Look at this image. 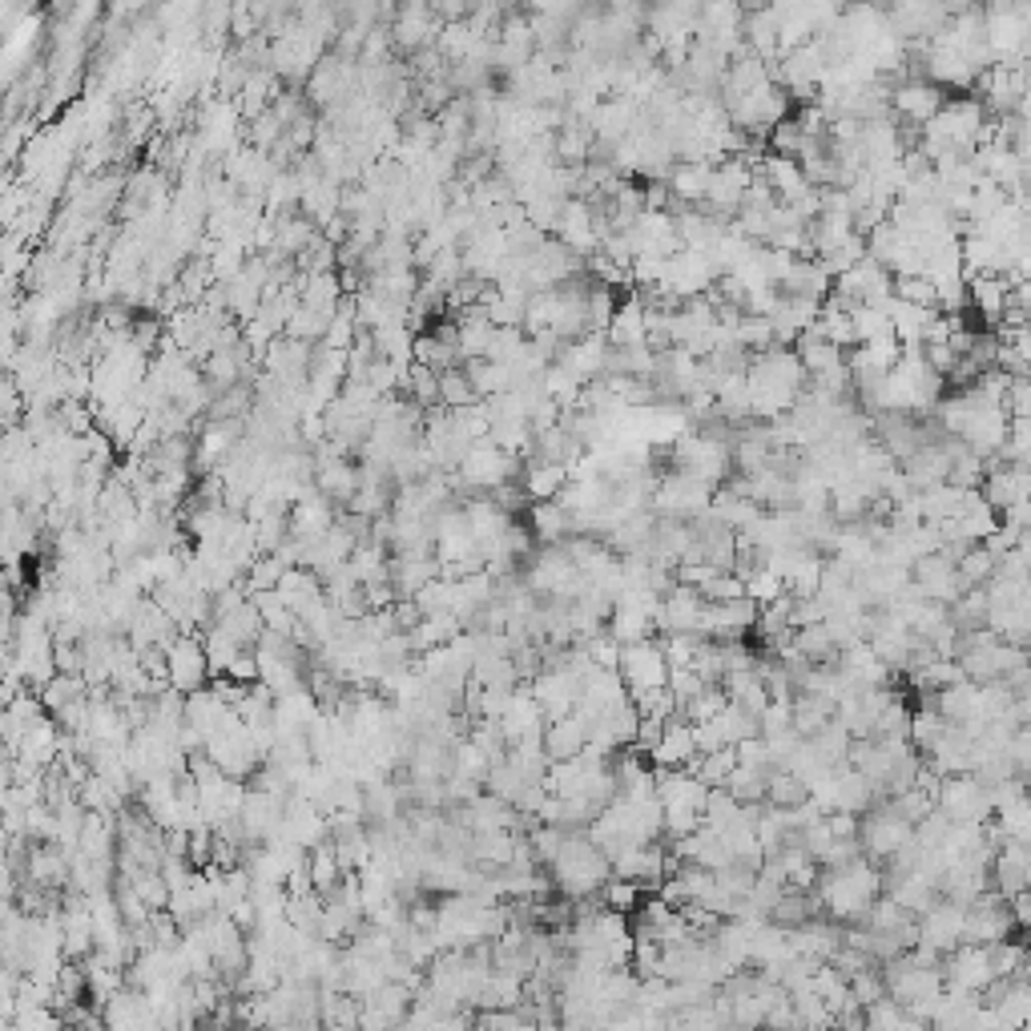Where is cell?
<instances>
[{
	"mask_svg": "<svg viewBox=\"0 0 1031 1031\" xmlns=\"http://www.w3.org/2000/svg\"><path fill=\"white\" fill-rule=\"evenodd\" d=\"M834 718H838V701H834L831 693H810V689H802L798 698H794V733H798L802 742L818 738Z\"/></svg>",
	"mask_w": 1031,
	"mask_h": 1031,
	"instance_id": "19",
	"label": "cell"
},
{
	"mask_svg": "<svg viewBox=\"0 0 1031 1031\" xmlns=\"http://www.w3.org/2000/svg\"><path fill=\"white\" fill-rule=\"evenodd\" d=\"M472 388L480 391V400H499V395H512L516 391V367L508 363H492V359H467L464 363Z\"/></svg>",
	"mask_w": 1031,
	"mask_h": 1031,
	"instance_id": "24",
	"label": "cell"
},
{
	"mask_svg": "<svg viewBox=\"0 0 1031 1031\" xmlns=\"http://www.w3.org/2000/svg\"><path fill=\"white\" fill-rule=\"evenodd\" d=\"M826 826H831L834 838H858V834H863V818H858V814H846V810L826 814Z\"/></svg>",
	"mask_w": 1031,
	"mask_h": 1031,
	"instance_id": "58",
	"label": "cell"
},
{
	"mask_svg": "<svg viewBox=\"0 0 1031 1031\" xmlns=\"http://www.w3.org/2000/svg\"><path fill=\"white\" fill-rule=\"evenodd\" d=\"M1023 69H1028V78H1031V41H1028V49H1023Z\"/></svg>",
	"mask_w": 1031,
	"mask_h": 1031,
	"instance_id": "60",
	"label": "cell"
},
{
	"mask_svg": "<svg viewBox=\"0 0 1031 1031\" xmlns=\"http://www.w3.org/2000/svg\"><path fill=\"white\" fill-rule=\"evenodd\" d=\"M218 625H223V629L230 632L238 645H246V649H255V645L262 641V632H267V625H262V612L255 609V600H250V605H243L238 612H230V617H223Z\"/></svg>",
	"mask_w": 1031,
	"mask_h": 1031,
	"instance_id": "41",
	"label": "cell"
},
{
	"mask_svg": "<svg viewBox=\"0 0 1031 1031\" xmlns=\"http://www.w3.org/2000/svg\"><path fill=\"white\" fill-rule=\"evenodd\" d=\"M745 597L754 600L757 609H765V605H774V600L786 597V580L777 577L774 568H762V573H754V577L745 580Z\"/></svg>",
	"mask_w": 1031,
	"mask_h": 1031,
	"instance_id": "49",
	"label": "cell"
},
{
	"mask_svg": "<svg viewBox=\"0 0 1031 1031\" xmlns=\"http://www.w3.org/2000/svg\"><path fill=\"white\" fill-rule=\"evenodd\" d=\"M757 617H762V609H757L750 597L718 600V605H710V609H705L701 637H710V641H745V637L757 629Z\"/></svg>",
	"mask_w": 1031,
	"mask_h": 1031,
	"instance_id": "10",
	"label": "cell"
},
{
	"mask_svg": "<svg viewBox=\"0 0 1031 1031\" xmlns=\"http://www.w3.org/2000/svg\"><path fill=\"white\" fill-rule=\"evenodd\" d=\"M125 637H130V645H134L137 653H145V649H169V645L182 637V629H178V621L157 605V600L145 597Z\"/></svg>",
	"mask_w": 1031,
	"mask_h": 1031,
	"instance_id": "12",
	"label": "cell"
},
{
	"mask_svg": "<svg viewBox=\"0 0 1031 1031\" xmlns=\"http://www.w3.org/2000/svg\"><path fill=\"white\" fill-rule=\"evenodd\" d=\"M600 898H605V907L617 910V915H637L645 903V890L637 887V883H625V878H609V887L600 890Z\"/></svg>",
	"mask_w": 1031,
	"mask_h": 1031,
	"instance_id": "48",
	"label": "cell"
},
{
	"mask_svg": "<svg viewBox=\"0 0 1031 1031\" xmlns=\"http://www.w3.org/2000/svg\"><path fill=\"white\" fill-rule=\"evenodd\" d=\"M588 738H592V721L585 713H568L560 721H548L544 730V750H548V762H573L588 750Z\"/></svg>",
	"mask_w": 1031,
	"mask_h": 1031,
	"instance_id": "14",
	"label": "cell"
},
{
	"mask_svg": "<svg viewBox=\"0 0 1031 1031\" xmlns=\"http://www.w3.org/2000/svg\"><path fill=\"white\" fill-rule=\"evenodd\" d=\"M327 1031H355V1028H327Z\"/></svg>",
	"mask_w": 1031,
	"mask_h": 1031,
	"instance_id": "61",
	"label": "cell"
},
{
	"mask_svg": "<svg viewBox=\"0 0 1031 1031\" xmlns=\"http://www.w3.org/2000/svg\"><path fill=\"white\" fill-rule=\"evenodd\" d=\"M202 641H206V653H210L214 673H226V669H230L234 661H238V657L246 653V645L234 641V637L223 629V625H210V629L202 632Z\"/></svg>",
	"mask_w": 1031,
	"mask_h": 1031,
	"instance_id": "43",
	"label": "cell"
},
{
	"mask_svg": "<svg viewBox=\"0 0 1031 1031\" xmlns=\"http://www.w3.org/2000/svg\"><path fill=\"white\" fill-rule=\"evenodd\" d=\"M698 730L689 725L681 713H677L673 721H669L666 738H661V745H657L653 754H649V762H653V770H689V765L698 762Z\"/></svg>",
	"mask_w": 1031,
	"mask_h": 1031,
	"instance_id": "15",
	"label": "cell"
},
{
	"mask_svg": "<svg viewBox=\"0 0 1031 1031\" xmlns=\"http://www.w3.org/2000/svg\"><path fill=\"white\" fill-rule=\"evenodd\" d=\"M963 922H967V907H959V903H947V898H942L931 915H922V919H919V942L947 959L955 947H963Z\"/></svg>",
	"mask_w": 1031,
	"mask_h": 1031,
	"instance_id": "11",
	"label": "cell"
},
{
	"mask_svg": "<svg viewBox=\"0 0 1031 1031\" xmlns=\"http://www.w3.org/2000/svg\"><path fill=\"white\" fill-rule=\"evenodd\" d=\"M666 186L677 206H705L713 186V162H677Z\"/></svg>",
	"mask_w": 1031,
	"mask_h": 1031,
	"instance_id": "16",
	"label": "cell"
},
{
	"mask_svg": "<svg viewBox=\"0 0 1031 1031\" xmlns=\"http://www.w3.org/2000/svg\"><path fill=\"white\" fill-rule=\"evenodd\" d=\"M592 145H597V134L588 130V122L568 117V122L556 130V166L585 169L588 162H592Z\"/></svg>",
	"mask_w": 1031,
	"mask_h": 1031,
	"instance_id": "20",
	"label": "cell"
},
{
	"mask_svg": "<svg viewBox=\"0 0 1031 1031\" xmlns=\"http://www.w3.org/2000/svg\"><path fill=\"white\" fill-rule=\"evenodd\" d=\"M883 806H887L890 814H898L903 822H910V826H919L927 814H935L939 802H935V794H927V790L915 786V790H907V794H898V798H887Z\"/></svg>",
	"mask_w": 1031,
	"mask_h": 1031,
	"instance_id": "45",
	"label": "cell"
},
{
	"mask_svg": "<svg viewBox=\"0 0 1031 1031\" xmlns=\"http://www.w3.org/2000/svg\"><path fill=\"white\" fill-rule=\"evenodd\" d=\"M794 351H798V363H802V371H806V379H822V375H831V371H838V367H846L850 363V351H843V347H834V343H826V339H818L814 331H806L794 343Z\"/></svg>",
	"mask_w": 1031,
	"mask_h": 1031,
	"instance_id": "22",
	"label": "cell"
},
{
	"mask_svg": "<svg viewBox=\"0 0 1031 1031\" xmlns=\"http://www.w3.org/2000/svg\"><path fill=\"white\" fill-rule=\"evenodd\" d=\"M987 480V460L983 455H976L971 447H959L951 460V476H947V484L959 492H979Z\"/></svg>",
	"mask_w": 1031,
	"mask_h": 1031,
	"instance_id": "38",
	"label": "cell"
},
{
	"mask_svg": "<svg viewBox=\"0 0 1031 1031\" xmlns=\"http://www.w3.org/2000/svg\"><path fill=\"white\" fill-rule=\"evenodd\" d=\"M226 677H230V681H238V685H258V681H262V669H258V653H255V649H246V653L238 657L230 669H226Z\"/></svg>",
	"mask_w": 1031,
	"mask_h": 1031,
	"instance_id": "57",
	"label": "cell"
},
{
	"mask_svg": "<svg viewBox=\"0 0 1031 1031\" xmlns=\"http://www.w3.org/2000/svg\"><path fill=\"white\" fill-rule=\"evenodd\" d=\"M452 774L455 777H467V782H476V786H488V774H492V757L480 750L472 738H464V742L455 745V757H452Z\"/></svg>",
	"mask_w": 1031,
	"mask_h": 1031,
	"instance_id": "36",
	"label": "cell"
},
{
	"mask_svg": "<svg viewBox=\"0 0 1031 1031\" xmlns=\"http://www.w3.org/2000/svg\"><path fill=\"white\" fill-rule=\"evenodd\" d=\"M705 689H710V685H705V681H701V677L693 673V669H673V673H669V693L677 698V705H689V701H698L701 693H705Z\"/></svg>",
	"mask_w": 1031,
	"mask_h": 1031,
	"instance_id": "53",
	"label": "cell"
},
{
	"mask_svg": "<svg viewBox=\"0 0 1031 1031\" xmlns=\"http://www.w3.org/2000/svg\"><path fill=\"white\" fill-rule=\"evenodd\" d=\"M910 588H915L919 597L935 600V605H947V609H951L955 600L963 597V585H959L955 560H947L942 553L919 556V560L910 565Z\"/></svg>",
	"mask_w": 1031,
	"mask_h": 1031,
	"instance_id": "9",
	"label": "cell"
},
{
	"mask_svg": "<svg viewBox=\"0 0 1031 1031\" xmlns=\"http://www.w3.org/2000/svg\"><path fill=\"white\" fill-rule=\"evenodd\" d=\"M939 810L955 822V826H987V822L996 818L991 798H987V786L979 782L976 774L942 777Z\"/></svg>",
	"mask_w": 1031,
	"mask_h": 1031,
	"instance_id": "4",
	"label": "cell"
},
{
	"mask_svg": "<svg viewBox=\"0 0 1031 1031\" xmlns=\"http://www.w3.org/2000/svg\"><path fill=\"white\" fill-rule=\"evenodd\" d=\"M524 524H528V533L536 536L540 548H553V544L573 540V516H568L556 499L553 504H533V508L524 512Z\"/></svg>",
	"mask_w": 1031,
	"mask_h": 1031,
	"instance_id": "21",
	"label": "cell"
},
{
	"mask_svg": "<svg viewBox=\"0 0 1031 1031\" xmlns=\"http://www.w3.org/2000/svg\"><path fill=\"white\" fill-rule=\"evenodd\" d=\"M585 649H588V657H592V666H597V669H617V666H621V645L612 641L609 632L592 637Z\"/></svg>",
	"mask_w": 1031,
	"mask_h": 1031,
	"instance_id": "56",
	"label": "cell"
},
{
	"mask_svg": "<svg viewBox=\"0 0 1031 1031\" xmlns=\"http://www.w3.org/2000/svg\"><path fill=\"white\" fill-rule=\"evenodd\" d=\"M1020 931L1015 922V910H1011L1008 898H999L996 890L979 895L971 907H967V922H963V942H976V947H996V942L1011 939Z\"/></svg>",
	"mask_w": 1031,
	"mask_h": 1031,
	"instance_id": "5",
	"label": "cell"
},
{
	"mask_svg": "<svg viewBox=\"0 0 1031 1031\" xmlns=\"http://www.w3.org/2000/svg\"><path fill=\"white\" fill-rule=\"evenodd\" d=\"M90 693H93L90 681H85V677H78V673H56L49 685L37 689V698H41V705H45L49 718H53V713H61V710H69L73 701H85Z\"/></svg>",
	"mask_w": 1031,
	"mask_h": 1031,
	"instance_id": "30",
	"label": "cell"
},
{
	"mask_svg": "<svg viewBox=\"0 0 1031 1031\" xmlns=\"http://www.w3.org/2000/svg\"><path fill=\"white\" fill-rule=\"evenodd\" d=\"M762 174L770 178V186H774L777 202H802L806 194H814V186H810L806 169H802L798 157H777V154H765L762 162Z\"/></svg>",
	"mask_w": 1031,
	"mask_h": 1031,
	"instance_id": "17",
	"label": "cell"
},
{
	"mask_svg": "<svg viewBox=\"0 0 1031 1031\" xmlns=\"http://www.w3.org/2000/svg\"><path fill=\"white\" fill-rule=\"evenodd\" d=\"M440 403H444L447 411H464V408H476L480 391L472 388V379H467L464 367H452V371H444L440 375Z\"/></svg>",
	"mask_w": 1031,
	"mask_h": 1031,
	"instance_id": "37",
	"label": "cell"
},
{
	"mask_svg": "<svg viewBox=\"0 0 1031 1031\" xmlns=\"http://www.w3.org/2000/svg\"><path fill=\"white\" fill-rule=\"evenodd\" d=\"M765 786H770V774H765V770H750V765H742V762H738V770H733L730 782H725V790H730L742 806L765 802Z\"/></svg>",
	"mask_w": 1031,
	"mask_h": 1031,
	"instance_id": "42",
	"label": "cell"
},
{
	"mask_svg": "<svg viewBox=\"0 0 1031 1031\" xmlns=\"http://www.w3.org/2000/svg\"><path fill=\"white\" fill-rule=\"evenodd\" d=\"M733 770H738V745L733 750H718V754H701L698 762L689 765V774L698 777V782H705L710 790L725 786Z\"/></svg>",
	"mask_w": 1031,
	"mask_h": 1031,
	"instance_id": "39",
	"label": "cell"
},
{
	"mask_svg": "<svg viewBox=\"0 0 1031 1031\" xmlns=\"http://www.w3.org/2000/svg\"><path fill=\"white\" fill-rule=\"evenodd\" d=\"M863 850H866V858L870 863H890L903 846H910L915 843V826L910 822H903L898 814H890L883 802H875V810H866L863 814Z\"/></svg>",
	"mask_w": 1031,
	"mask_h": 1031,
	"instance_id": "6",
	"label": "cell"
},
{
	"mask_svg": "<svg viewBox=\"0 0 1031 1031\" xmlns=\"http://www.w3.org/2000/svg\"><path fill=\"white\" fill-rule=\"evenodd\" d=\"M363 1020V999L351 991H322V1028H355Z\"/></svg>",
	"mask_w": 1031,
	"mask_h": 1031,
	"instance_id": "34",
	"label": "cell"
},
{
	"mask_svg": "<svg viewBox=\"0 0 1031 1031\" xmlns=\"http://www.w3.org/2000/svg\"><path fill=\"white\" fill-rule=\"evenodd\" d=\"M290 568L278 560V556H258L255 565H250V573H246V592L250 597H258V592H278V585H282V577H287Z\"/></svg>",
	"mask_w": 1031,
	"mask_h": 1031,
	"instance_id": "44",
	"label": "cell"
},
{
	"mask_svg": "<svg viewBox=\"0 0 1031 1031\" xmlns=\"http://www.w3.org/2000/svg\"><path fill=\"white\" fill-rule=\"evenodd\" d=\"M942 979H947V991H971V996H983L987 987L996 983V971H991V955H987V947H976V942L955 947V951L942 959Z\"/></svg>",
	"mask_w": 1031,
	"mask_h": 1031,
	"instance_id": "8",
	"label": "cell"
},
{
	"mask_svg": "<svg viewBox=\"0 0 1031 1031\" xmlns=\"http://www.w3.org/2000/svg\"><path fill=\"white\" fill-rule=\"evenodd\" d=\"M955 822L942 814L939 806H935V814H927V818L915 826V843L922 846V850H942L947 846V834H951Z\"/></svg>",
	"mask_w": 1031,
	"mask_h": 1031,
	"instance_id": "51",
	"label": "cell"
},
{
	"mask_svg": "<svg viewBox=\"0 0 1031 1031\" xmlns=\"http://www.w3.org/2000/svg\"><path fill=\"white\" fill-rule=\"evenodd\" d=\"M609 343L612 347H641V343H649V315H645V307H641V299H637V295L621 299V307H617V315H612Z\"/></svg>",
	"mask_w": 1031,
	"mask_h": 1031,
	"instance_id": "25",
	"label": "cell"
},
{
	"mask_svg": "<svg viewBox=\"0 0 1031 1031\" xmlns=\"http://www.w3.org/2000/svg\"><path fill=\"white\" fill-rule=\"evenodd\" d=\"M887 979H883V967H870V971H863V976L850 979V999L858 1003V1008H870V1003H878V999H887Z\"/></svg>",
	"mask_w": 1031,
	"mask_h": 1031,
	"instance_id": "50",
	"label": "cell"
},
{
	"mask_svg": "<svg viewBox=\"0 0 1031 1031\" xmlns=\"http://www.w3.org/2000/svg\"><path fill=\"white\" fill-rule=\"evenodd\" d=\"M166 661H169V689H178L182 698H194V693L214 685V666L202 632H182L178 641L166 649Z\"/></svg>",
	"mask_w": 1031,
	"mask_h": 1031,
	"instance_id": "2",
	"label": "cell"
},
{
	"mask_svg": "<svg viewBox=\"0 0 1031 1031\" xmlns=\"http://www.w3.org/2000/svg\"><path fill=\"white\" fill-rule=\"evenodd\" d=\"M617 673H621L629 698L637 701V698H645V693H653V689H666L673 669H669L661 641H641V645H621V666H617Z\"/></svg>",
	"mask_w": 1031,
	"mask_h": 1031,
	"instance_id": "3",
	"label": "cell"
},
{
	"mask_svg": "<svg viewBox=\"0 0 1031 1031\" xmlns=\"http://www.w3.org/2000/svg\"><path fill=\"white\" fill-rule=\"evenodd\" d=\"M831 967L838 971V976L854 979V976H863V971H870V967H878V963H875V959H870L866 951H854V947H846V942H843V951L834 955Z\"/></svg>",
	"mask_w": 1031,
	"mask_h": 1031,
	"instance_id": "55",
	"label": "cell"
},
{
	"mask_svg": "<svg viewBox=\"0 0 1031 1031\" xmlns=\"http://www.w3.org/2000/svg\"><path fill=\"white\" fill-rule=\"evenodd\" d=\"M942 105H947V90H939L927 78H903L895 85V93H890V113H895L898 122L915 125V130L931 125Z\"/></svg>",
	"mask_w": 1031,
	"mask_h": 1031,
	"instance_id": "7",
	"label": "cell"
},
{
	"mask_svg": "<svg viewBox=\"0 0 1031 1031\" xmlns=\"http://www.w3.org/2000/svg\"><path fill=\"white\" fill-rule=\"evenodd\" d=\"M742 37H745V49H750L757 61H765V65H777V61H782V24H777L770 4H750V9H745Z\"/></svg>",
	"mask_w": 1031,
	"mask_h": 1031,
	"instance_id": "13",
	"label": "cell"
},
{
	"mask_svg": "<svg viewBox=\"0 0 1031 1031\" xmlns=\"http://www.w3.org/2000/svg\"><path fill=\"white\" fill-rule=\"evenodd\" d=\"M947 725H951V721L942 718L939 710H931V705H915V718H910V745L922 754V762H927V757L942 745Z\"/></svg>",
	"mask_w": 1031,
	"mask_h": 1031,
	"instance_id": "31",
	"label": "cell"
},
{
	"mask_svg": "<svg viewBox=\"0 0 1031 1031\" xmlns=\"http://www.w3.org/2000/svg\"><path fill=\"white\" fill-rule=\"evenodd\" d=\"M794 649L806 657L810 666H838V657H843V649L834 641V629L826 621L794 629Z\"/></svg>",
	"mask_w": 1031,
	"mask_h": 1031,
	"instance_id": "28",
	"label": "cell"
},
{
	"mask_svg": "<svg viewBox=\"0 0 1031 1031\" xmlns=\"http://www.w3.org/2000/svg\"><path fill=\"white\" fill-rule=\"evenodd\" d=\"M307 866H311V883H315V890H319L322 898L331 895V890L347 878L343 866H339V858H334V846L331 843L315 846L311 858H307Z\"/></svg>",
	"mask_w": 1031,
	"mask_h": 1031,
	"instance_id": "40",
	"label": "cell"
},
{
	"mask_svg": "<svg viewBox=\"0 0 1031 1031\" xmlns=\"http://www.w3.org/2000/svg\"><path fill=\"white\" fill-rule=\"evenodd\" d=\"M814 334L818 339H826V343H834V347H854V322H850V311H843L838 302H822V315H818V322H814Z\"/></svg>",
	"mask_w": 1031,
	"mask_h": 1031,
	"instance_id": "35",
	"label": "cell"
},
{
	"mask_svg": "<svg viewBox=\"0 0 1031 1031\" xmlns=\"http://www.w3.org/2000/svg\"><path fill=\"white\" fill-rule=\"evenodd\" d=\"M802 145H806V134H802V125L794 122V117H786V122H777L774 130H770V154L798 157Z\"/></svg>",
	"mask_w": 1031,
	"mask_h": 1031,
	"instance_id": "52",
	"label": "cell"
},
{
	"mask_svg": "<svg viewBox=\"0 0 1031 1031\" xmlns=\"http://www.w3.org/2000/svg\"><path fill=\"white\" fill-rule=\"evenodd\" d=\"M810 786H806V777H798L794 770H782L777 765L774 774H770V786H765V806H774V810H802V806H810Z\"/></svg>",
	"mask_w": 1031,
	"mask_h": 1031,
	"instance_id": "29",
	"label": "cell"
},
{
	"mask_svg": "<svg viewBox=\"0 0 1031 1031\" xmlns=\"http://www.w3.org/2000/svg\"><path fill=\"white\" fill-rule=\"evenodd\" d=\"M315 492H319L322 499H331L334 508H351V504H355V496H359V464H351V460L319 464Z\"/></svg>",
	"mask_w": 1031,
	"mask_h": 1031,
	"instance_id": "18",
	"label": "cell"
},
{
	"mask_svg": "<svg viewBox=\"0 0 1031 1031\" xmlns=\"http://www.w3.org/2000/svg\"><path fill=\"white\" fill-rule=\"evenodd\" d=\"M568 467H560V464H540V460H528L524 464V472H520V484H524V492H528V499L533 504H553L560 492H565V484H568Z\"/></svg>",
	"mask_w": 1031,
	"mask_h": 1031,
	"instance_id": "26",
	"label": "cell"
},
{
	"mask_svg": "<svg viewBox=\"0 0 1031 1031\" xmlns=\"http://www.w3.org/2000/svg\"><path fill=\"white\" fill-rule=\"evenodd\" d=\"M125 883V878H122ZM130 887L142 895V903L150 910H169V898H174V890H169L166 875L162 870H137L134 878H130Z\"/></svg>",
	"mask_w": 1031,
	"mask_h": 1031,
	"instance_id": "46",
	"label": "cell"
},
{
	"mask_svg": "<svg viewBox=\"0 0 1031 1031\" xmlns=\"http://www.w3.org/2000/svg\"><path fill=\"white\" fill-rule=\"evenodd\" d=\"M794 730V701H774L762 713V738H777V733Z\"/></svg>",
	"mask_w": 1031,
	"mask_h": 1031,
	"instance_id": "54",
	"label": "cell"
},
{
	"mask_svg": "<svg viewBox=\"0 0 1031 1031\" xmlns=\"http://www.w3.org/2000/svg\"><path fill=\"white\" fill-rule=\"evenodd\" d=\"M605 632H609L617 645H641V641H653L657 632V617L645 609H632V605H617L609 617V625H605Z\"/></svg>",
	"mask_w": 1031,
	"mask_h": 1031,
	"instance_id": "27",
	"label": "cell"
},
{
	"mask_svg": "<svg viewBox=\"0 0 1031 1031\" xmlns=\"http://www.w3.org/2000/svg\"><path fill=\"white\" fill-rule=\"evenodd\" d=\"M524 347H528V334H524V327H496V334H492V347H488V359L492 363H516V359L524 355Z\"/></svg>",
	"mask_w": 1031,
	"mask_h": 1031,
	"instance_id": "47",
	"label": "cell"
},
{
	"mask_svg": "<svg viewBox=\"0 0 1031 1031\" xmlns=\"http://www.w3.org/2000/svg\"><path fill=\"white\" fill-rule=\"evenodd\" d=\"M1023 198H1031V162H1023Z\"/></svg>",
	"mask_w": 1031,
	"mask_h": 1031,
	"instance_id": "59",
	"label": "cell"
},
{
	"mask_svg": "<svg viewBox=\"0 0 1031 1031\" xmlns=\"http://www.w3.org/2000/svg\"><path fill=\"white\" fill-rule=\"evenodd\" d=\"M528 999V983L520 976H508V971H492L488 983L480 987V996L472 1008L476 1011H516Z\"/></svg>",
	"mask_w": 1031,
	"mask_h": 1031,
	"instance_id": "23",
	"label": "cell"
},
{
	"mask_svg": "<svg viewBox=\"0 0 1031 1031\" xmlns=\"http://www.w3.org/2000/svg\"><path fill=\"white\" fill-rule=\"evenodd\" d=\"M548 875H553L556 895L592 898V895H600V890L609 887L612 863H609V854H605L597 843H592V838H588V831H577V834H568V843L560 846L556 863L548 866Z\"/></svg>",
	"mask_w": 1031,
	"mask_h": 1031,
	"instance_id": "1",
	"label": "cell"
},
{
	"mask_svg": "<svg viewBox=\"0 0 1031 1031\" xmlns=\"http://www.w3.org/2000/svg\"><path fill=\"white\" fill-rule=\"evenodd\" d=\"M955 573H959V585H963V592H971V588H987L991 580H996L999 573V560L991 553H987L983 544H971L963 556H959V565H955Z\"/></svg>",
	"mask_w": 1031,
	"mask_h": 1031,
	"instance_id": "32",
	"label": "cell"
},
{
	"mask_svg": "<svg viewBox=\"0 0 1031 1031\" xmlns=\"http://www.w3.org/2000/svg\"><path fill=\"white\" fill-rule=\"evenodd\" d=\"M400 395H403V400L415 403V408H423V411L440 408V375H435L432 367L411 363L408 371H403Z\"/></svg>",
	"mask_w": 1031,
	"mask_h": 1031,
	"instance_id": "33",
	"label": "cell"
},
{
	"mask_svg": "<svg viewBox=\"0 0 1031 1031\" xmlns=\"http://www.w3.org/2000/svg\"><path fill=\"white\" fill-rule=\"evenodd\" d=\"M1028 794H1031V786H1028Z\"/></svg>",
	"mask_w": 1031,
	"mask_h": 1031,
	"instance_id": "62",
	"label": "cell"
}]
</instances>
